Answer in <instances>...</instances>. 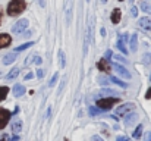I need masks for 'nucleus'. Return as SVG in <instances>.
<instances>
[{"mask_svg": "<svg viewBox=\"0 0 151 141\" xmlns=\"http://www.w3.org/2000/svg\"><path fill=\"white\" fill-rule=\"evenodd\" d=\"M50 115H51V107L49 106V107H47V110H46V115H44V118H46V119H49V118H50Z\"/></svg>", "mask_w": 151, "mask_h": 141, "instance_id": "obj_33", "label": "nucleus"}, {"mask_svg": "<svg viewBox=\"0 0 151 141\" xmlns=\"http://www.w3.org/2000/svg\"><path fill=\"white\" fill-rule=\"evenodd\" d=\"M110 19H111V24H113V25H117V24L120 22V19H122V10H120V9H114V10L111 12Z\"/></svg>", "mask_w": 151, "mask_h": 141, "instance_id": "obj_9", "label": "nucleus"}, {"mask_svg": "<svg viewBox=\"0 0 151 141\" xmlns=\"http://www.w3.org/2000/svg\"><path fill=\"white\" fill-rule=\"evenodd\" d=\"M109 81H110L109 78H100V84L101 85H107V84H110Z\"/></svg>", "mask_w": 151, "mask_h": 141, "instance_id": "obj_30", "label": "nucleus"}, {"mask_svg": "<svg viewBox=\"0 0 151 141\" xmlns=\"http://www.w3.org/2000/svg\"><path fill=\"white\" fill-rule=\"evenodd\" d=\"M10 43H12V37L9 34H0V48L10 46Z\"/></svg>", "mask_w": 151, "mask_h": 141, "instance_id": "obj_11", "label": "nucleus"}, {"mask_svg": "<svg viewBox=\"0 0 151 141\" xmlns=\"http://www.w3.org/2000/svg\"><path fill=\"white\" fill-rule=\"evenodd\" d=\"M113 68H114V71H116L120 77H123V78H126V80H131V77H132V75H131V74H129V72H128V71H126V69H125V68L120 65V63L113 62Z\"/></svg>", "mask_w": 151, "mask_h": 141, "instance_id": "obj_6", "label": "nucleus"}, {"mask_svg": "<svg viewBox=\"0 0 151 141\" xmlns=\"http://www.w3.org/2000/svg\"><path fill=\"white\" fill-rule=\"evenodd\" d=\"M18 75H19V69H18V68H13V69L6 75V78H7V80H15Z\"/></svg>", "mask_w": 151, "mask_h": 141, "instance_id": "obj_21", "label": "nucleus"}, {"mask_svg": "<svg viewBox=\"0 0 151 141\" xmlns=\"http://www.w3.org/2000/svg\"><path fill=\"white\" fill-rule=\"evenodd\" d=\"M57 78H59V75H57V72L51 77V80H50V82H49V87H54L56 85V82H57Z\"/></svg>", "mask_w": 151, "mask_h": 141, "instance_id": "obj_28", "label": "nucleus"}, {"mask_svg": "<svg viewBox=\"0 0 151 141\" xmlns=\"http://www.w3.org/2000/svg\"><path fill=\"white\" fill-rule=\"evenodd\" d=\"M32 77H34L32 74H27V75H25V80H31Z\"/></svg>", "mask_w": 151, "mask_h": 141, "instance_id": "obj_41", "label": "nucleus"}, {"mask_svg": "<svg viewBox=\"0 0 151 141\" xmlns=\"http://www.w3.org/2000/svg\"><path fill=\"white\" fill-rule=\"evenodd\" d=\"M0 141H9V135L3 134V135H1V138H0Z\"/></svg>", "mask_w": 151, "mask_h": 141, "instance_id": "obj_38", "label": "nucleus"}, {"mask_svg": "<svg viewBox=\"0 0 151 141\" xmlns=\"http://www.w3.org/2000/svg\"><path fill=\"white\" fill-rule=\"evenodd\" d=\"M91 141H103V138L99 137V135H93V137H91Z\"/></svg>", "mask_w": 151, "mask_h": 141, "instance_id": "obj_36", "label": "nucleus"}, {"mask_svg": "<svg viewBox=\"0 0 151 141\" xmlns=\"http://www.w3.org/2000/svg\"><path fill=\"white\" fill-rule=\"evenodd\" d=\"M7 94H9V88L7 87H0V101H3Z\"/></svg>", "mask_w": 151, "mask_h": 141, "instance_id": "obj_24", "label": "nucleus"}, {"mask_svg": "<svg viewBox=\"0 0 151 141\" xmlns=\"http://www.w3.org/2000/svg\"><path fill=\"white\" fill-rule=\"evenodd\" d=\"M100 34H101V37H106V30H104V28L100 30Z\"/></svg>", "mask_w": 151, "mask_h": 141, "instance_id": "obj_39", "label": "nucleus"}, {"mask_svg": "<svg viewBox=\"0 0 151 141\" xmlns=\"http://www.w3.org/2000/svg\"><path fill=\"white\" fill-rule=\"evenodd\" d=\"M88 112H90V115H91V116H96V115H99V113H100L101 110L99 109V107H96V106H91Z\"/></svg>", "mask_w": 151, "mask_h": 141, "instance_id": "obj_27", "label": "nucleus"}, {"mask_svg": "<svg viewBox=\"0 0 151 141\" xmlns=\"http://www.w3.org/2000/svg\"><path fill=\"white\" fill-rule=\"evenodd\" d=\"M10 116H12V113H10L9 110H6V109H1V107H0V129H3V128L7 125V122H9Z\"/></svg>", "mask_w": 151, "mask_h": 141, "instance_id": "obj_5", "label": "nucleus"}, {"mask_svg": "<svg viewBox=\"0 0 151 141\" xmlns=\"http://www.w3.org/2000/svg\"><path fill=\"white\" fill-rule=\"evenodd\" d=\"M145 98H151V88L147 91V94H145Z\"/></svg>", "mask_w": 151, "mask_h": 141, "instance_id": "obj_40", "label": "nucleus"}, {"mask_svg": "<svg viewBox=\"0 0 151 141\" xmlns=\"http://www.w3.org/2000/svg\"><path fill=\"white\" fill-rule=\"evenodd\" d=\"M144 141H151V131L144 134Z\"/></svg>", "mask_w": 151, "mask_h": 141, "instance_id": "obj_34", "label": "nucleus"}, {"mask_svg": "<svg viewBox=\"0 0 151 141\" xmlns=\"http://www.w3.org/2000/svg\"><path fill=\"white\" fill-rule=\"evenodd\" d=\"M131 15H132V16H137V15H138V9H137L135 6L131 9Z\"/></svg>", "mask_w": 151, "mask_h": 141, "instance_id": "obj_35", "label": "nucleus"}, {"mask_svg": "<svg viewBox=\"0 0 151 141\" xmlns=\"http://www.w3.org/2000/svg\"><path fill=\"white\" fill-rule=\"evenodd\" d=\"M0 22H1V15H0Z\"/></svg>", "mask_w": 151, "mask_h": 141, "instance_id": "obj_44", "label": "nucleus"}, {"mask_svg": "<svg viewBox=\"0 0 151 141\" xmlns=\"http://www.w3.org/2000/svg\"><path fill=\"white\" fill-rule=\"evenodd\" d=\"M59 66H60V69H63L66 66V56H65L63 50H59Z\"/></svg>", "mask_w": 151, "mask_h": 141, "instance_id": "obj_17", "label": "nucleus"}, {"mask_svg": "<svg viewBox=\"0 0 151 141\" xmlns=\"http://www.w3.org/2000/svg\"><path fill=\"white\" fill-rule=\"evenodd\" d=\"M142 129H144V127H142V125H138V128H137V129L134 131L132 137H134L135 140H138V138H139V137L142 135Z\"/></svg>", "mask_w": 151, "mask_h": 141, "instance_id": "obj_22", "label": "nucleus"}, {"mask_svg": "<svg viewBox=\"0 0 151 141\" xmlns=\"http://www.w3.org/2000/svg\"><path fill=\"white\" fill-rule=\"evenodd\" d=\"M22 94H25V87L21 85V84H16V85L13 87V95H15V97H21Z\"/></svg>", "mask_w": 151, "mask_h": 141, "instance_id": "obj_14", "label": "nucleus"}, {"mask_svg": "<svg viewBox=\"0 0 151 141\" xmlns=\"http://www.w3.org/2000/svg\"><path fill=\"white\" fill-rule=\"evenodd\" d=\"M109 80H110V82H113V84H116V85H119V87H122V88H126V87H128L126 82H123L122 80H119V78H116V77H110Z\"/></svg>", "mask_w": 151, "mask_h": 141, "instance_id": "obj_18", "label": "nucleus"}, {"mask_svg": "<svg viewBox=\"0 0 151 141\" xmlns=\"http://www.w3.org/2000/svg\"><path fill=\"white\" fill-rule=\"evenodd\" d=\"M27 7V3L24 0H12L7 4V15L9 16H16L19 13H22Z\"/></svg>", "mask_w": 151, "mask_h": 141, "instance_id": "obj_1", "label": "nucleus"}, {"mask_svg": "<svg viewBox=\"0 0 151 141\" xmlns=\"http://www.w3.org/2000/svg\"><path fill=\"white\" fill-rule=\"evenodd\" d=\"M111 59H114V62H116V63H119V62H120V63H125V62H126V59H125L122 54H113V56H111Z\"/></svg>", "mask_w": 151, "mask_h": 141, "instance_id": "obj_26", "label": "nucleus"}, {"mask_svg": "<svg viewBox=\"0 0 151 141\" xmlns=\"http://www.w3.org/2000/svg\"><path fill=\"white\" fill-rule=\"evenodd\" d=\"M66 81H68V77H66V75H63V77H62V80H60L59 88H57V94H62L63 88H65V85H66Z\"/></svg>", "mask_w": 151, "mask_h": 141, "instance_id": "obj_20", "label": "nucleus"}, {"mask_svg": "<svg viewBox=\"0 0 151 141\" xmlns=\"http://www.w3.org/2000/svg\"><path fill=\"white\" fill-rule=\"evenodd\" d=\"M72 1H68L66 3V21L68 24H70V19H72Z\"/></svg>", "mask_w": 151, "mask_h": 141, "instance_id": "obj_16", "label": "nucleus"}, {"mask_svg": "<svg viewBox=\"0 0 151 141\" xmlns=\"http://www.w3.org/2000/svg\"><path fill=\"white\" fill-rule=\"evenodd\" d=\"M129 44H131V51H137V48H138V34H132L131 35Z\"/></svg>", "mask_w": 151, "mask_h": 141, "instance_id": "obj_13", "label": "nucleus"}, {"mask_svg": "<svg viewBox=\"0 0 151 141\" xmlns=\"http://www.w3.org/2000/svg\"><path fill=\"white\" fill-rule=\"evenodd\" d=\"M138 25L142 28V30H147V31H151V19L144 16V18H139L138 19Z\"/></svg>", "mask_w": 151, "mask_h": 141, "instance_id": "obj_8", "label": "nucleus"}, {"mask_svg": "<svg viewBox=\"0 0 151 141\" xmlns=\"http://www.w3.org/2000/svg\"><path fill=\"white\" fill-rule=\"evenodd\" d=\"M117 101H119L117 97H103L101 100L97 101V106H99V109H100L101 112L103 110H110Z\"/></svg>", "mask_w": 151, "mask_h": 141, "instance_id": "obj_2", "label": "nucleus"}, {"mask_svg": "<svg viewBox=\"0 0 151 141\" xmlns=\"http://www.w3.org/2000/svg\"><path fill=\"white\" fill-rule=\"evenodd\" d=\"M37 77H38L40 80H43V77H44V71H43V69H37Z\"/></svg>", "mask_w": 151, "mask_h": 141, "instance_id": "obj_32", "label": "nucleus"}, {"mask_svg": "<svg viewBox=\"0 0 151 141\" xmlns=\"http://www.w3.org/2000/svg\"><path fill=\"white\" fill-rule=\"evenodd\" d=\"M116 46H117V48H119V50H120L123 54H128V48H126V44H125L122 40H117V44H116Z\"/></svg>", "mask_w": 151, "mask_h": 141, "instance_id": "obj_23", "label": "nucleus"}, {"mask_svg": "<svg viewBox=\"0 0 151 141\" xmlns=\"http://www.w3.org/2000/svg\"><path fill=\"white\" fill-rule=\"evenodd\" d=\"M28 19H21V21H18L13 27H12V33H15V34H22L27 28H28Z\"/></svg>", "mask_w": 151, "mask_h": 141, "instance_id": "obj_4", "label": "nucleus"}, {"mask_svg": "<svg viewBox=\"0 0 151 141\" xmlns=\"http://www.w3.org/2000/svg\"><path fill=\"white\" fill-rule=\"evenodd\" d=\"M138 121V113H135V112H131V113H128L126 115V118H125V127H132L135 122Z\"/></svg>", "mask_w": 151, "mask_h": 141, "instance_id": "obj_7", "label": "nucleus"}, {"mask_svg": "<svg viewBox=\"0 0 151 141\" xmlns=\"http://www.w3.org/2000/svg\"><path fill=\"white\" fill-rule=\"evenodd\" d=\"M15 59H16V54H15V53H7V54L3 57V63H4V65H10V63L15 62Z\"/></svg>", "mask_w": 151, "mask_h": 141, "instance_id": "obj_15", "label": "nucleus"}, {"mask_svg": "<svg viewBox=\"0 0 151 141\" xmlns=\"http://www.w3.org/2000/svg\"><path fill=\"white\" fill-rule=\"evenodd\" d=\"M97 68H99L100 71H103V72H110V69H111L109 60H106V59H100V60L97 62Z\"/></svg>", "mask_w": 151, "mask_h": 141, "instance_id": "obj_10", "label": "nucleus"}, {"mask_svg": "<svg viewBox=\"0 0 151 141\" xmlns=\"http://www.w3.org/2000/svg\"><path fill=\"white\" fill-rule=\"evenodd\" d=\"M139 7H141L142 12L151 15V3H148V1H139Z\"/></svg>", "mask_w": 151, "mask_h": 141, "instance_id": "obj_19", "label": "nucleus"}, {"mask_svg": "<svg viewBox=\"0 0 151 141\" xmlns=\"http://www.w3.org/2000/svg\"><path fill=\"white\" fill-rule=\"evenodd\" d=\"M18 140H19V137H18V135H15L13 138H10V140H9V141H18Z\"/></svg>", "mask_w": 151, "mask_h": 141, "instance_id": "obj_43", "label": "nucleus"}, {"mask_svg": "<svg viewBox=\"0 0 151 141\" xmlns=\"http://www.w3.org/2000/svg\"><path fill=\"white\" fill-rule=\"evenodd\" d=\"M29 35H31V33H29V31H25V33H24V35H22V37H29Z\"/></svg>", "mask_w": 151, "mask_h": 141, "instance_id": "obj_42", "label": "nucleus"}, {"mask_svg": "<svg viewBox=\"0 0 151 141\" xmlns=\"http://www.w3.org/2000/svg\"><path fill=\"white\" fill-rule=\"evenodd\" d=\"M32 44H34L32 41H28V43H25V44H21V46H19V47H16L15 50H16V51H24V50H27L28 47H31V46H32Z\"/></svg>", "mask_w": 151, "mask_h": 141, "instance_id": "obj_25", "label": "nucleus"}, {"mask_svg": "<svg viewBox=\"0 0 151 141\" xmlns=\"http://www.w3.org/2000/svg\"><path fill=\"white\" fill-rule=\"evenodd\" d=\"M99 94L103 97V95H110V94H116V93H114V91H111V90H109V88H103Z\"/></svg>", "mask_w": 151, "mask_h": 141, "instance_id": "obj_29", "label": "nucleus"}, {"mask_svg": "<svg viewBox=\"0 0 151 141\" xmlns=\"http://www.w3.org/2000/svg\"><path fill=\"white\" fill-rule=\"evenodd\" d=\"M135 104L134 103H125L122 106H117L114 110V116H122V115H128L131 110H134Z\"/></svg>", "mask_w": 151, "mask_h": 141, "instance_id": "obj_3", "label": "nucleus"}, {"mask_svg": "<svg viewBox=\"0 0 151 141\" xmlns=\"http://www.w3.org/2000/svg\"><path fill=\"white\" fill-rule=\"evenodd\" d=\"M116 141H128V137H123V135H120V137H117Z\"/></svg>", "mask_w": 151, "mask_h": 141, "instance_id": "obj_37", "label": "nucleus"}, {"mask_svg": "<svg viewBox=\"0 0 151 141\" xmlns=\"http://www.w3.org/2000/svg\"><path fill=\"white\" fill-rule=\"evenodd\" d=\"M21 129H22V121H21V119H16V121L12 124V131H13L15 135H18V134L21 132Z\"/></svg>", "mask_w": 151, "mask_h": 141, "instance_id": "obj_12", "label": "nucleus"}, {"mask_svg": "<svg viewBox=\"0 0 151 141\" xmlns=\"http://www.w3.org/2000/svg\"><path fill=\"white\" fill-rule=\"evenodd\" d=\"M111 56H113V53H111V50H107L103 59H106V60H109V57H111Z\"/></svg>", "mask_w": 151, "mask_h": 141, "instance_id": "obj_31", "label": "nucleus"}]
</instances>
